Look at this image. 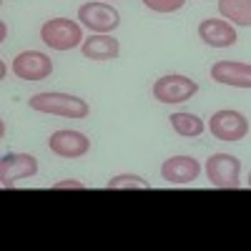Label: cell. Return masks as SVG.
Masks as SVG:
<instances>
[{"mask_svg":"<svg viewBox=\"0 0 251 251\" xmlns=\"http://www.w3.org/2000/svg\"><path fill=\"white\" fill-rule=\"evenodd\" d=\"M208 131H211V136L219 138V141L236 143V141H244L249 136V121L239 111L224 108V111H216L208 118Z\"/></svg>","mask_w":251,"mask_h":251,"instance_id":"obj_5","label":"cell"},{"mask_svg":"<svg viewBox=\"0 0 251 251\" xmlns=\"http://www.w3.org/2000/svg\"><path fill=\"white\" fill-rule=\"evenodd\" d=\"M141 3L153 13H176L186 5V0H141Z\"/></svg>","mask_w":251,"mask_h":251,"instance_id":"obj_17","label":"cell"},{"mask_svg":"<svg viewBox=\"0 0 251 251\" xmlns=\"http://www.w3.org/2000/svg\"><path fill=\"white\" fill-rule=\"evenodd\" d=\"M201 174V163L194 156H171L161 166V178L171 186H186L194 183Z\"/></svg>","mask_w":251,"mask_h":251,"instance_id":"obj_10","label":"cell"},{"mask_svg":"<svg viewBox=\"0 0 251 251\" xmlns=\"http://www.w3.org/2000/svg\"><path fill=\"white\" fill-rule=\"evenodd\" d=\"M38 174V158L33 153H5L0 158V183L3 188H13L18 181L33 178Z\"/></svg>","mask_w":251,"mask_h":251,"instance_id":"obj_8","label":"cell"},{"mask_svg":"<svg viewBox=\"0 0 251 251\" xmlns=\"http://www.w3.org/2000/svg\"><path fill=\"white\" fill-rule=\"evenodd\" d=\"M211 78L221 86L251 88V63L241 60H216L211 66Z\"/></svg>","mask_w":251,"mask_h":251,"instance_id":"obj_11","label":"cell"},{"mask_svg":"<svg viewBox=\"0 0 251 251\" xmlns=\"http://www.w3.org/2000/svg\"><path fill=\"white\" fill-rule=\"evenodd\" d=\"M246 183H249V188H251V171H249V181H246Z\"/></svg>","mask_w":251,"mask_h":251,"instance_id":"obj_19","label":"cell"},{"mask_svg":"<svg viewBox=\"0 0 251 251\" xmlns=\"http://www.w3.org/2000/svg\"><path fill=\"white\" fill-rule=\"evenodd\" d=\"M48 149H50V153H55L60 158H80L91 151V141L80 131L63 128V131H55L48 138Z\"/></svg>","mask_w":251,"mask_h":251,"instance_id":"obj_9","label":"cell"},{"mask_svg":"<svg viewBox=\"0 0 251 251\" xmlns=\"http://www.w3.org/2000/svg\"><path fill=\"white\" fill-rule=\"evenodd\" d=\"M66 188H75V191H83V188H86V183H80V181H75V178H66V181L53 183V191H66Z\"/></svg>","mask_w":251,"mask_h":251,"instance_id":"obj_18","label":"cell"},{"mask_svg":"<svg viewBox=\"0 0 251 251\" xmlns=\"http://www.w3.org/2000/svg\"><path fill=\"white\" fill-rule=\"evenodd\" d=\"M103 3H108V0H103Z\"/></svg>","mask_w":251,"mask_h":251,"instance_id":"obj_20","label":"cell"},{"mask_svg":"<svg viewBox=\"0 0 251 251\" xmlns=\"http://www.w3.org/2000/svg\"><path fill=\"white\" fill-rule=\"evenodd\" d=\"M80 53H83V58L98 60V63L116 60L121 55V43H118V38H113L111 33H91L86 40H83Z\"/></svg>","mask_w":251,"mask_h":251,"instance_id":"obj_13","label":"cell"},{"mask_svg":"<svg viewBox=\"0 0 251 251\" xmlns=\"http://www.w3.org/2000/svg\"><path fill=\"white\" fill-rule=\"evenodd\" d=\"M78 20L91 33H113L121 25V13L111 3L93 0V3H83L78 8Z\"/></svg>","mask_w":251,"mask_h":251,"instance_id":"obj_4","label":"cell"},{"mask_svg":"<svg viewBox=\"0 0 251 251\" xmlns=\"http://www.w3.org/2000/svg\"><path fill=\"white\" fill-rule=\"evenodd\" d=\"M219 13L231 25L251 28V0H219Z\"/></svg>","mask_w":251,"mask_h":251,"instance_id":"obj_14","label":"cell"},{"mask_svg":"<svg viewBox=\"0 0 251 251\" xmlns=\"http://www.w3.org/2000/svg\"><path fill=\"white\" fill-rule=\"evenodd\" d=\"M30 111H38V113H48V116H60V118H73V121H80L91 113L88 103L78 98V96H71V93H60V91H46V93H35L30 96L28 100Z\"/></svg>","mask_w":251,"mask_h":251,"instance_id":"obj_1","label":"cell"},{"mask_svg":"<svg viewBox=\"0 0 251 251\" xmlns=\"http://www.w3.org/2000/svg\"><path fill=\"white\" fill-rule=\"evenodd\" d=\"M199 38L211 48H231L236 46V30L224 18H206L199 23Z\"/></svg>","mask_w":251,"mask_h":251,"instance_id":"obj_12","label":"cell"},{"mask_svg":"<svg viewBox=\"0 0 251 251\" xmlns=\"http://www.w3.org/2000/svg\"><path fill=\"white\" fill-rule=\"evenodd\" d=\"M151 91L158 103H186L199 93V83L181 73H169V75H161Z\"/></svg>","mask_w":251,"mask_h":251,"instance_id":"obj_3","label":"cell"},{"mask_svg":"<svg viewBox=\"0 0 251 251\" xmlns=\"http://www.w3.org/2000/svg\"><path fill=\"white\" fill-rule=\"evenodd\" d=\"M40 40L50 48V50H73L83 46V25L75 23L71 18H50L40 25Z\"/></svg>","mask_w":251,"mask_h":251,"instance_id":"obj_2","label":"cell"},{"mask_svg":"<svg viewBox=\"0 0 251 251\" xmlns=\"http://www.w3.org/2000/svg\"><path fill=\"white\" fill-rule=\"evenodd\" d=\"M169 121H171V128H174L181 138H199V136L206 131L203 118H199L196 113L178 111V113H171Z\"/></svg>","mask_w":251,"mask_h":251,"instance_id":"obj_15","label":"cell"},{"mask_svg":"<svg viewBox=\"0 0 251 251\" xmlns=\"http://www.w3.org/2000/svg\"><path fill=\"white\" fill-rule=\"evenodd\" d=\"M106 188H108V191H123V188L149 191L151 183H149V181H143V178H141V176H136V174H118V176H113V178L106 183Z\"/></svg>","mask_w":251,"mask_h":251,"instance_id":"obj_16","label":"cell"},{"mask_svg":"<svg viewBox=\"0 0 251 251\" xmlns=\"http://www.w3.org/2000/svg\"><path fill=\"white\" fill-rule=\"evenodd\" d=\"M50 73H53V60L50 55L40 50H23L13 58V75L20 80L38 83V80L50 78Z\"/></svg>","mask_w":251,"mask_h":251,"instance_id":"obj_7","label":"cell"},{"mask_svg":"<svg viewBox=\"0 0 251 251\" xmlns=\"http://www.w3.org/2000/svg\"><path fill=\"white\" fill-rule=\"evenodd\" d=\"M241 161L231 153H214L206 161V178L214 188H239Z\"/></svg>","mask_w":251,"mask_h":251,"instance_id":"obj_6","label":"cell"}]
</instances>
